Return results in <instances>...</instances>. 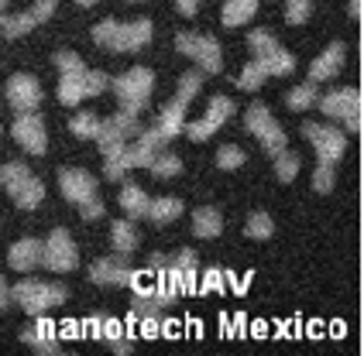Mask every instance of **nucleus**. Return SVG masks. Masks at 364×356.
Masks as SVG:
<instances>
[{"instance_id":"27","label":"nucleus","mask_w":364,"mask_h":356,"mask_svg":"<svg viewBox=\"0 0 364 356\" xmlns=\"http://www.w3.org/2000/svg\"><path fill=\"white\" fill-rule=\"evenodd\" d=\"M148 216H151V223H159V226H168V223H176V219L182 216V202L176 196L151 199V209H148Z\"/></svg>"},{"instance_id":"16","label":"nucleus","mask_w":364,"mask_h":356,"mask_svg":"<svg viewBox=\"0 0 364 356\" xmlns=\"http://www.w3.org/2000/svg\"><path fill=\"white\" fill-rule=\"evenodd\" d=\"M90 277H93L97 284H134V271H131V264H127V254L93 260Z\"/></svg>"},{"instance_id":"3","label":"nucleus","mask_w":364,"mask_h":356,"mask_svg":"<svg viewBox=\"0 0 364 356\" xmlns=\"http://www.w3.org/2000/svg\"><path fill=\"white\" fill-rule=\"evenodd\" d=\"M0 185L7 189V196L14 199L18 209H35V206H41V199H45V185L21 161H11V165L0 168Z\"/></svg>"},{"instance_id":"10","label":"nucleus","mask_w":364,"mask_h":356,"mask_svg":"<svg viewBox=\"0 0 364 356\" xmlns=\"http://www.w3.org/2000/svg\"><path fill=\"white\" fill-rule=\"evenodd\" d=\"M230 117H234V99L213 96V99H210V106H206V117L196 120V123H186V134H189V140L203 144V140L213 138V134H217V130H220Z\"/></svg>"},{"instance_id":"46","label":"nucleus","mask_w":364,"mask_h":356,"mask_svg":"<svg viewBox=\"0 0 364 356\" xmlns=\"http://www.w3.org/2000/svg\"><path fill=\"white\" fill-rule=\"evenodd\" d=\"M361 14V0H350V18H358Z\"/></svg>"},{"instance_id":"6","label":"nucleus","mask_w":364,"mask_h":356,"mask_svg":"<svg viewBox=\"0 0 364 356\" xmlns=\"http://www.w3.org/2000/svg\"><path fill=\"white\" fill-rule=\"evenodd\" d=\"M244 127L262 140V148L272 155V158H275V155H282L285 148H289L285 130L279 127V120L272 117V110H268L264 103H251V106H247V113H244Z\"/></svg>"},{"instance_id":"39","label":"nucleus","mask_w":364,"mask_h":356,"mask_svg":"<svg viewBox=\"0 0 364 356\" xmlns=\"http://www.w3.org/2000/svg\"><path fill=\"white\" fill-rule=\"evenodd\" d=\"M313 14V0H285V21L289 24H306Z\"/></svg>"},{"instance_id":"35","label":"nucleus","mask_w":364,"mask_h":356,"mask_svg":"<svg viewBox=\"0 0 364 356\" xmlns=\"http://www.w3.org/2000/svg\"><path fill=\"white\" fill-rule=\"evenodd\" d=\"M279 41H275V35L268 31V28H255L251 35H247V48H251V55L258 59V55H264V52H272Z\"/></svg>"},{"instance_id":"41","label":"nucleus","mask_w":364,"mask_h":356,"mask_svg":"<svg viewBox=\"0 0 364 356\" xmlns=\"http://www.w3.org/2000/svg\"><path fill=\"white\" fill-rule=\"evenodd\" d=\"M107 86H110L107 72H100V69H86V93H90V96H100Z\"/></svg>"},{"instance_id":"19","label":"nucleus","mask_w":364,"mask_h":356,"mask_svg":"<svg viewBox=\"0 0 364 356\" xmlns=\"http://www.w3.org/2000/svg\"><path fill=\"white\" fill-rule=\"evenodd\" d=\"M41 257H45V243H38V240H31V237L18 240V243L11 247V254H7L14 271H35L41 264Z\"/></svg>"},{"instance_id":"15","label":"nucleus","mask_w":364,"mask_h":356,"mask_svg":"<svg viewBox=\"0 0 364 356\" xmlns=\"http://www.w3.org/2000/svg\"><path fill=\"white\" fill-rule=\"evenodd\" d=\"M7 103H11L18 113H31V110H38V103H41L38 79H35V76H28V72L11 76V79H7Z\"/></svg>"},{"instance_id":"37","label":"nucleus","mask_w":364,"mask_h":356,"mask_svg":"<svg viewBox=\"0 0 364 356\" xmlns=\"http://www.w3.org/2000/svg\"><path fill=\"white\" fill-rule=\"evenodd\" d=\"M200 86H203V72H186L179 79V89H176V99H182L186 106L196 99V93H200Z\"/></svg>"},{"instance_id":"33","label":"nucleus","mask_w":364,"mask_h":356,"mask_svg":"<svg viewBox=\"0 0 364 356\" xmlns=\"http://www.w3.org/2000/svg\"><path fill=\"white\" fill-rule=\"evenodd\" d=\"M193 274H196V254L193 250H182L179 257H176V267H172V281L176 284H193Z\"/></svg>"},{"instance_id":"12","label":"nucleus","mask_w":364,"mask_h":356,"mask_svg":"<svg viewBox=\"0 0 364 356\" xmlns=\"http://www.w3.org/2000/svg\"><path fill=\"white\" fill-rule=\"evenodd\" d=\"M59 189L73 206H86V202L100 199L97 196V178L90 175V172H82V168H62L59 172Z\"/></svg>"},{"instance_id":"7","label":"nucleus","mask_w":364,"mask_h":356,"mask_svg":"<svg viewBox=\"0 0 364 356\" xmlns=\"http://www.w3.org/2000/svg\"><path fill=\"white\" fill-rule=\"evenodd\" d=\"M176 48H179L182 55H189V59L200 65L203 72H220L223 69V55H220V45L217 38H210V35H196V31H182L176 35Z\"/></svg>"},{"instance_id":"31","label":"nucleus","mask_w":364,"mask_h":356,"mask_svg":"<svg viewBox=\"0 0 364 356\" xmlns=\"http://www.w3.org/2000/svg\"><path fill=\"white\" fill-rule=\"evenodd\" d=\"M268 79V72H264V65L258 59L247 62L241 69V76H237V86H241L244 93H255V89H262V82Z\"/></svg>"},{"instance_id":"29","label":"nucleus","mask_w":364,"mask_h":356,"mask_svg":"<svg viewBox=\"0 0 364 356\" xmlns=\"http://www.w3.org/2000/svg\"><path fill=\"white\" fill-rule=\"evenodd\" d=\"M35 24H41L35 11H21V14H14V18L0 21V28H4V35H7V38H21V35H28Z\"/></svg>"},{"instance_id":"21","label":"nucleus","mask_w":364,"mask_h":356,"mask_svg":"<svg viewBox=\"0 0 364 356\" xmlns=\"http://www.w3.org/2000/svg\"><path fill=\"white\" fill-rule=\"evenodd\" d=\"M193 233L203 240H213L223 233V216L220 209H213V206H200L196 213H193Z\"/></svg>"},{"instance_id":"38","label":"nucleus","mask_w":364,"mask_h":356,"mask_svg":"<svg viewBox=\"0 0 364 356\" xmlns=\"http://www.w3.org/2000/svg\"><path fill=\"white\" fill-rule=\"evenodd\" d=\"M244 158H247V155H244L237 144H223L220 151H217V168H223V172H234V168H241V165H244Z\"/></svg>"},{"instance_id":"30","label":"nucleus","mask_w":364,"mask_h":356,"mask_svg":"<svg viewBox=\"0 0 364 356\" xmlns=\"http://www.w3.org/2000/svg\"><path fill=\"white\" fill-rule=\"evenodd\" d=\"M316 82L309 79V82H303V86H292V89H289V93H285V103H289V110H296V113H299V110H309V106H313V103H316Z\"/></svg>"},{"instance_id":"18","label":"nucleus","mask_w":364,"mask_h":356,"mask_svg":"<svg viewBox=\"0 0 364 356\" xmlns=\"http://www.w3.org/2000/svg\"><path fill=\"white\" fill-rule=\"evenodd\" d=\"M155 130L162 134L165 144H168L172 138H179L182 130H186V103H182V99L172 96V103L162 106V113H159V120H155Z\"/></svg>"},{"instance_id":"44","label":"nucleus","mask_w":364,"mask_h":356,"mask_svg":"<svg viewBox=\"0 0 364 356\" xmlns=\"http://www.w3.org/2000/svg\"><path fill=\"white\" fill-rule=\"evenodd\" d=\"M176 11L182 18H196L200 14V0H176Z\"/></svg>"},{"instance_id":"11","label":"nucleus","mask_w":364,"mask_h":356,"mask_svg":"<svg viewBox=\"0 0 364 356\" xmlns=\"http://www.w3.org/2000/svg\"><path fill=\"white\" fill-rule=\"evenodd\" d=\"M76 243L69 237V230H52V237L45 240V257H41V267H48V271H55V274H65V271H73L76 267Z\"/></svg>"},{"instance_id":"4","label":"nucleus","mask_w":364,"mask_h":356,"mask_svg":"<svg viewBox=\"0 0 364 356\" xmlns=\"http://www.w3.org/2000/svg\"><path fill=\"white\" fill-rule=\"evenodd\" d=\"M151 89H155V72L144 65H134L114 79V93L121 99V110H127V113H141L151 99Z\"/></svg>"},{"instance_id":"45","label":"nucleus","mask_w":364,"mask_h":356,"mask_svg":"<svg viewBox=\"0 0 364 356\" xmlns=\"http://www.w3.org/2000/svg\"><path fill=\"white\" fill-rule=\"evenodd\" d=\"M7 301H11V288L4 284V277H0V312L7 308Z\"/></svg>"},{"instance_id":"20","label":"nucleus","mask_w":364,"mask_h":356,"mask_svg":"<svg viewBox=\"0 0 364 356\" xmlns=\"http://www.w3.org/2000/svg\"><path fill=\"white\" fill-rule=\"evenodd\" d=\"M21 339L28 343V346H35L38 353H55L59 346H55V326L48 322V318H38L31 329H24Z\"/></svg>"},{"instance_id":"13","label":"nucleus","mask_w":364,"mask_h":356,"mask_svg":"<svg viewBox=\"0 0 364 356\" xmlns=\"http://www.w3.org/2000/svg\"><path fill=\"white\" fill-rule=\"evenodd\" d=\"M11 134H14V140H18L28 155H45V148H48L45 123H41V117L35 113V110H31V113H18L14 127H11Z\"/></svg>"},{"instance_id":"34","label":"nucleus","mask_w":364,"mask_h":356,"mask_svg":"<svg viewBox=\"0 0 364 356\" xmlns=\"http://www.w3.org/2000/svg\"><path fill=\"white\" fill-rule=\"evenodd\" d=\"M275 175H279V182H292V178L299 175V155H292L289 148H285L282 155H275Z\"/></svg>"},{"instance_id":"43","label":"nucleus","mask_w":364,"mask_h":356,"mask_svg":"<svg viewBox=\"0 0 364 356\" xmlns=\"http://www.w3.org/2000/svg\"><path fill=\"white\" fill-rule=\"evenodd\" d=\"M82 219H100L103 213H107V206H103L100 199H93V202H86V206H80Z\"/></svg>"},{"instance_id":"36","label":"nucleus","mask_w":364,"mask_h":356,"mask_svg":"<svg viewBox=\"0 0 364 356\" xmlns=\"http://www.w3.org/2000/svg\"><path fill=\"white\" fill-rule=\"evenodd\" d=\"M182 172V161L176 158V155H155V161H151V175L155 178H176Z\"/></svg>"},{"instance_id":"40","label":"nucleus","mask_w":364,"mask_h":356,"mask_svg":"<svg viewBox=\"0 0 364 356\" xmlns=\"http://www.w3.org/2000/svg\"><path fill=\"white\" fill-rule=\"evenodd\" d=\"M313 189H316V192H330V189H333V165H326V161L316 165V172H313Z\"/></svg>"},{"instance_id":"23","label":"nucleus","mask_w":364,"mask_h":356,"mask_svg":"<svg viewBox=\"0 0 364 356\" xmlns=\"http://www.w3.org/2000/svg\"><path fill=\"white\" fill-rule=\"evenodd\" d=\"M59 99L65 106H76L80 99H90V93H86V69H82V72H62Z\"/></svg>"},{"instance_id":"42","label":"nucleus","mask_w":364,"mask_h":356,"mask_svg":"<svg viewBox=\"0 0 364 356\" xmlns=\"http://www.w3.org/2000/svg\"><path fill=\"white\" fill-rule=\"evenodd\" d=\"M55 65H59V72H82L86 69L76 52H55Z\"/></svg>"},{"instance_id":"2","label":"nucleus","mask_w":364,"mask_h":356,"mask_svg":"<svg viewBox=\"0 0 364 356\" xmlns=\"http://www.w3.org/2000/svg\"><path fill=\"white\" fill-rule=\"evenodd\" d=\"M93 41L110 52H141L151 41V21L138 18L134 24H117V21L107 18L93 28Z\"/></svg>"},{"instance_id":"9","label":"nucleus","mask_w":364,"mask_h":356,"mask_svg":"<svg viewBox=\"0 0 364 356\" xmlns=\"http://www.w3.org/2000/svg\"><path fill=\"white\" fill-rule=\"evenodd\" d=\"M320 110H323L326 117L344 120L347 130H358V113H361V93H358L354 86H347V89H333V93L320 96Z\"/></svg>"},{"instance_id":"17","label":"nucleus","mask_w":364,"mask_h":356,"mask_svg":"<svg viewBox=\"0 0 364 356\" xmlns=\"http://www.w3.org/2000/svg\"><path fill=\"white\" fill-rule=\"evenodd\" d=\"M344 59H347L344 41H333V45H326V52H320V55L313 59V65H309V79H313V82L333 79V76L344 69Z\"/></svg>"},{"instance_id":"32","label":"nucleus","mask_w":364,"mask_h":356,"mask_svg":"<svg viewBox=\"0 0 364 356\" xmlns=\"http://www.w3.org/2000/svg\"><path fill=\"white\" fill-rule=\"evenodd\" d=\"M244 233L251 240H268L275 233V219L268 216V213H251L247 216V226H244Z\"/></svg>"},{"instance_id":"8","label":"nucleus","mask_w":364,"mask_h":356,"mask_svg":"<svg viewBox=\"0 0 364 356\" xmlns=\"http://www.w3.org/2000/svg\"><path fill=\"white\" fill-rule=\"evenodd\" d=\"M303 134L306 140L313 144V151H316V158L326 161V165H337V161L344 158L347 151V138L344 130H337V127H326V123H303Z\"/></svg>"},{"instance_id":"28","label":"nucleus","mask_w":364,"mask_h":356,"mask_svg":"<svg viewBox=\"0 0 364 356\" xmlns=\"http://www.w3.org/2000/svg\"><path fill=\"white\" fill-rule=\"evenodd\" d=\"M100 123H103V120L97 117V113L82 110V113H76V117L69 120V130H73L80 140H97V134H100Z\"/></svg>"},{"instance_id":"49","label":"nucleus","mask_w":364,"mask_h":356,"mask_svg":"<svg viewBox=\"0 0 364 356\" xmlns=\"http://www.w3.org/2000/svg\"><path fill=\"white\" fill-rule=\"evenodd\" d=\"M127 4H134V0H127Z\"/></svg>"},{"instance_id":"24","label":"nucleus","mask_w":364,"mask_h":356,"mask_svg":"<svg viewBox=\"0 0 364 356\" xmlns=\"http://www.w3.org/2000/svg\"><path fill=\"white\" fill-rule=\"evenodd\" d=\"M121 209L127 213V219H141L151 209V199L144 196V189H138L134 182H127L121 189Z\"/></svg>"},{"instance_id":"22","label":"nucleus","mask_w":364,"mask_h":356,"mask_svg":"<svg viewBox=\"0 0 364 356\" xmlns=\"http://www.w3.org/2000/svg\"><path fill=\"white\" fill-rule=\"evenodd\" d=\"M255 14H258V0H223L220 21H223V28H241Z\"/></svg>"},{"instance_id":"5","label":"nucleus","mask_w":364,"mask_h":356,"mask_svg":"<svg viewBox=\"0 0 364 356\" xmlns=\"http://www.w3.org/2000/svg\"><path fill=\"white\" fill-rule=\"evenodd\" d=\"M69 298V291L62 284H45V281H21L11 288V301H18L28 316H41L48 308H55Z\"/></svg>"},{"instance_id":"48","label":"nucleus","mask_w":364,"mask_h":356,"mask_svg":"<svg viewBox=\"0 0 364 356\" xmlns=\"http://www.w3.org/2000/svg\"><path fill=\"white\" fill-rule=\"evenodd\" d=\"M4 7H7V0H0V21H4Z\"/></svg>"},{"instance_id":"1","label":"nucleus","mask_w":364,"mask_h":356,"mask_svg":"<svg viewBox=\"0 0 364 356\" xmlns=\"http://www.w3.org/2000/svg\"><path fill=\"white\" fill-rule=\"evenodd\" d=\"M141 134L138 127V113H114L100 123V134H97V144H100V155H103V168H107V178L110 182H121L127 175V161H124V148L127 140H134Z\"/></svg>"},{"instance_id":"14","label":"nucleus","mask_w":364,"mask_h":356,"mask_svg":"<svg viewBox=\"0 0 364 356\" xmlns=\"http://www.w3.org/2000/svg\"><path fill=\"white\" fill-rule=\"evenodd\" d=\"M165 140L162 134L155 130V127H148L141 130L134 140H127V148H124V161H127V172L131 168H151V161L159 155V148H162Z\"/></svg>"},{"instance_id":"47","label":"nucleus","mask_w":364,"mask_h":356,"mask_svg":"<svg viewBox=\"0 0 364 356\" xmlns=\"http://www.w3.org/2000/svg\"><path fill=\"white\" fill-rule=\"evenodd\" d=\"M76 4H80V7H93L97 0H76Z\"/></svg>"},{"instance_id":"26","label":"nucleus","mask_w":364,"mask_h":356,"mask_svg":"<svg viewBox=\"0 0 364 356\" xmlns=\"http://www.w3.org/2000/svg\"><path fill=\"white\" fill-rule=\"evenodd\" d=\"M110 240H114V250H117V254H134V247H138L134 223H131V219H117V223L110 226Z\"/></svg>"},{"instance_id":"25","label":"nucleus","mask_w":364,"mask_h":356,"mask_svg":"<svg viewBox=\"0 0 364 356\" xmlns=\"http://www.w3.org/2000/svg\"><path fill=\"white\" fill-rule=\"evenodd\" d=\"M258 62L264 65V72H268V76H289V72H296V55H292V52H285L282 45H275L272 52L258 55Z\"/></svg>"}]
</instances>
